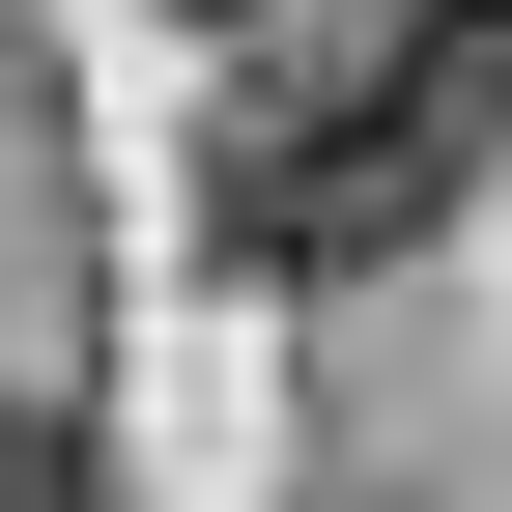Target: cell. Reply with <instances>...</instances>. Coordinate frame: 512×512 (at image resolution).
Here are the masks:
<instances>
[{
  "instance_id": "cell-2",
  "label": "cell",
  "mask_w": 512,
  "mask_h": 512,
  "mask_svg": "<svg viewBox=\"0 0 512 512\" xmlns=\"http://www.w3.org/2000/svg\"><path fill=\"white\" fill-rule=\"evenodd\" d=\"M399 57H427V114H456V143H512V0H427Z\"/></svg>"
},
{
  "instance_id": "cell-4",
  "label": "cell",
  "mask_w": 512,
  "mask_h": 512,
  "mask_svg": "<svg viewBox=\"0 0 512 512\" xmlns=\"http://www.w3.org/2000/svg\"><path fill=\"white\" fill-rule=\"evenodd\" d=\"M200 29H285V0H200Z\"/></svg>"
},
{
  "instance_id": "cell-1",
  "label": "cell",
  "mask_w": 512,
  "mask_h": 512,
  "mask_svg": "<svg viewBox=\"0 0 512 512\" xmlns=\"http://www.w3.org/2000/svg\"><path fill=\"white\" fill-rule=\"evenodd\" d=\"M456 114H427V57H256L228 86V143H200V228L256 256V285H370V256H427L456 228Z\"/></svg>"
},
{
  "instance_id": "cell-3",
  "label": "cell",
  "mask_w": 512,
  "mask_h": 512,
  "mask_svg": "<svg viewBox=\"0 0 512 512\" xmlns=\"http://www.w3.org/2000/svg\"><path fill=\"white\" fill-rule=\"evenodd\" d=\"M0 512H114V484H86V427H29V399H0Z\"/></svg>"
}]
</instances>
